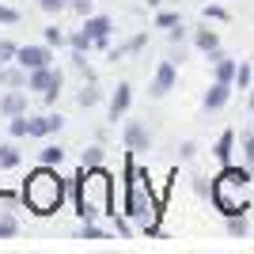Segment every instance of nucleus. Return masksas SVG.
I'll list each match as a JSON object with an SVG mask.
<instances>
[{
	"label": "nucleus",
	"instance_id": "nucleus-1",
	"mask_svg": "<svg viewBox=\"0 0 254 254\" xmlns=\"http://www.w3.org/2000/svg\"><path fill=\"white\" fill-rule=\"evenodd\" d=\"M64 190H68V182L57 175V167L38 163V167L27 175L19 197H23V205H27L34 216H53V212L64 205Z\"/></svg>",
	"mask_w": 254,
	"mask_h": 254
},
{
	"label": "nucleus",
	"instance_id": "nucleus-2",
	"mask_svg": "<svg viewBox=\"0 0 254 254\" xmlns=\"http://www.w3.org/2000/svg\"><path fill=\"white\" fill-rule=\"evenodd\" d=\"M72 182H76V209L84 220L106 216L114 209V179L103 167H80Z\"/></svg>",
	"mask_w": 254,
	"mask_h": 254
},
{
	"label": "nucleus",
	"instance_id": "nucleus-3",
	"mask_svg": "<svg viewBox=\"0 0 254 254\" xmlns=\"http://www.w3.org/2000/svg\"><path fill=\"white\" fill-rule=\"evenodd\" d=\"M126 212L129 220L144 228L148 235H156V212H159V201L152 197V186H148V171H137L133 167V156H126Z\"/></svg>",
	"mask_w": 254,
	"mask_h": 254
},
{
	"label": "nucleus",
	"instance_id": "nucleus-4",
	"mask_svg": "<svg viewBox=\"0 0 254 254\" xmlns=\"http://www.w3.org/2000/svg\"><path fill=\"white\" fill-rule=\"evenodd\" d=\"M247 201H251V167H232L224 163V171L212 182V205L224 216H243Z\"/></svg>",
	"mask_w": 254,
	"mask_h": 254
},
{
	"label": "nucleus",
	"instance_id": "nucleus-5",
	"mask_svg": "<svg viewBox=\"0 0 254 254\" xmlns=\"http://www.w3.org/2000/svg\"><path fill=\"white\" fill-rule=\"evenodd\" d=\"M15 61L31 72V68H46V64L53 61V46H19V53H15Z\"/></svg>",
	"mask_w": 254,
	"mask_h": 254
},
{
	"label": "nucleus",
	"instance_id": "nucleus-6",
	"mask_svg": "<svg viewBox=\"0 0 254 254\" xmlns=\"http://www.w3.org/2000/svg\"><path fill=\"white\" fill-rule=\"evenodd\" d=\"M175 80H179V72H175V61H159V68H156V76H152V99H163L175 87Z\"/></svg>",
	"mask_w": 254,
	"mask_h": 254
},
{
	"label": "nucleus",
	"instance_id": "nucleus-7",
	"mask_svg": "<svg viewBox=\"0 0 254 254\" xmlns=\"http://www.w3.org/2000/svg\"><path fill=\"white\" fill-rule=\"evenodd\" d=\"M50 87H61V72H57V68H50V64H46V68H31V72H27V91H50Z\"/></svg>",
	"mask_w": 254,
	"mask_h": 254
},
{
	"label": "nucleus",
	"instance_id": "nucleus-8",
	"mask_svg": "<svg viewBox=\"0 0 254 254\" xmlns=\"http://www.w3.org/2000/svg\"><path fill=\"white\" fill-rule=\"evenodd\" d=\"M84 31L95 38V50H110V31H114V23L106 19V15H87Z\"/></svg>",
	"mask_w": 254,
	"mask_h": 254
},
{
	"label": "nucleus",
	"instance_id": "nucleus-9",
	"mask_svg": "<svg viewBox=\"0 0 254 254\" xmlns=\"http://www.w3.org/2000/svg\"><path fill=\"white\" fill-rule=\"evenodd\" d=\"M126 148L129 152H148L152 148V133L144 122H126Z\"/></svg>",
	"mask_w": 254,
	"mask_h": 254
},
{
	"label": "nucleus",
	"instance_id": "nucleus-10",
	"mask_svg": "<svg viewBox=\"0 0 254 254\" xmlns=\"http://www.w3.org/2000/svg\"><path fill=\"white\" fill-rule=\"evenodd\" d=\"M212 61V72H216V80H224V84H235V72H239V61H232V57H224L220 50L209 53Z\"/></svg>",
	"mask_w": 254,
	"mask_h": 254
},
{
	"label": "nucleus",
	"instance_id": "nucleus-11",
	"mask_svg": "<svg viewBox=\"0 0 254 254\" xmlns=\"http://www.w3.org/2000/svg\"><path fill=\"white\" fill-rule=\"evenodd\" d=\"M64 118L61 114H38L31 118V137H53V133H61Z\"/></svg>",
	"mask_w": 254,
	"mask_h": 254
},
{
	"label": "nucleus",
	"instance_id": "nucleus-12",
	"mask_svg": "<svg viewBox=\"0 0 254 254\" xmlns=\"http://www.w3.org/2000/svg\"><path fill=\"white\" fill-rule=\"evenodd\" d=\"M129 103H133V87L129 84H118V91L110 95V122H122L129 110Z\"/></svg>",
	"mask_w": 254,
	"mask_h": 254
},
{
	"label": "nucleus",
	"instance_id": "nucleus-13",
	"mask_svg": "<svg viewBox=\"0 0 254 254\" xmlns=\"http://www.w3.org/2000/svg\"><path fill=\"white\" fill-rule=\"evenodd\" d=\"M228 99H232V84H224V80H216V84H212L209 91H205L201 106H205V110H220V106L228 103Z\"/></svg>",
	"mask_w": 254,
	"mask_h": 254
},
{
	"label": "nucleus",
	"instance_id": "nucleus-14",
	"mask_svg": "<svg viewBox=\"0 0 254 254\" xmlns=\"http://www.w3.org/2000/svg\"><path fill=\"white\" fill-rule=\"evenodd\" d=\"M0 114H8V118L27 114V91H15V87H11L8 95L0 99Z\"/></svg>",
	"mask_w": 254,
	"mask_h": 254
},
{
	"label": "nucleus",
	"instance_id": "nucleus-15",
	"mask_svg": "<svg viewBox=\"0 0 254 254\" xmlns=\"http://www.w3.org/2000/svg\"><path fill=\"white\" fill-rule=\"evenodd\" d=\"M193 46L201 53H212V50H220V38H216V31H209V27H201V31L193 34Z\"/></svg>",
	"mask_w": 254,
	"mask_h": 254
},
{
	"label": "nucleus",
	"instance_id": "nucleus-16",
	"mask_svg": "<svg viewBox=\"0 0 254 254\" xmlns=\"http://www.w3.org/2000/svg\"><path fill=\"white\" fill-rule=\"evenodd\" d=\"M232 140H235V133H232V129H228V133H220V140H216L212 156L220 159V163H232Z\"/></svg>",
	"mask_w": 254,
	"mask_h": 254
},
{
	"label": "nucleus",
	"instance_id": "nucleus-17",
	"mask_svg": "<svg viewBox=\"0 0 254 254\" xmlns=\"http://www.w3.org/2000/svg\"><path fill=\"white\" fill-rule=\"evenodd\" d=\"M0 84L4 87H19V84H27V68H0Z\"/></svg>",
	"mask_w": 254,
	"mask_h": 254
},
{
	"label": "nucleus",
	"instance_id": "nucleus-18",
	"mask_svg": "<svg viewBox=\"0 0 254 254\" xmlns=\"http://www.w3.org/2000/svg\"><path fill=\"white\" fill-rule=\"evenodd\" d=\"M61 159H64L61 144H46V148L38 152V163H50V167H61Z\"/></svg>",
	"mask_w": 254,
	"mask_h": 254
},
{
	"label": "nucleus",
	"instance_id": "nucleus-19",
	"mask_svg": "<svg viewBox=\"0 0 254 254\" xmlns=\"http://www.w3.org/2000/svg\"><path fill=\"white\" fill-rule=\"evenodd\" d=\"M8 133H11L15 140H19V137H31V118H27V114H15V118L8 122Z\"/></svg>",
	"mask_w": 254,
	"mask_h": 254
},
{
	"label": "nucleus",
	"instance_id": "nucleus-20",
	"mask_svg": "<svg viewBox=\"0 0 254 254\" xmlns=\"http://www.w3.org/2000/svg\"><path fill=\"white\" fill-rule=\"evenodd\" d=\"M68 46H72V50H84V53H87V50H95V38H91V34L80 27V31L68 34Z\"/></svg>",
	"mask_w": 254,
	"mask_h": 254
},
{
	"label": "nucleus",
	"instance_id": "nucleus-21",
	"mask_svg": "<svg viewBox=\"0 0 254 254\" xmlns=\"http://www.w3.org/2000/svg\"><path fill=\"white\" fill-rule=\"evenodd\" d=\"M0 167L4 171L19 167V148H15V144H0Z\"/></svg>",
	"mask_w": 254,
	"mask_h": 254
},
{
	"label": "nucleus",
	"instance_id": "nucleus-22",
	"mask_svg": "<svg viewBox=\"0 0 254 254\" xmlns=\"http://www.w3.org/2000/svg\"><path fill=\"white\" fill-rule=\"evenodd\" d=\"M235 84H239V91H251L254 87V68L247 61H239V72H235Z\"/></svg>",
	"mask_w": 254,
	"mask_h": 254
},
{
	"label": "nucleus",
	"instance_id": "nucleus-23",
	"mask_svg": "<svg viewBox=\"0 0 254 254\" xmlns=\"http://www.w3.org/2000/svg\"><path fill=\"white\" fill-rule=\"evenodd\" d=\"M76 103L84 106V110H87V106H95L99 103V87L95 84H84V87H80V95H76Z\"/></svg>",
	"mask_w": 254,
	"mask_h": 254
},
{
	"label": "nucleus",
	"instance_id": "nucleus-24",
	"mask_svg": "<svg viewBox=\"0 0 254 254\" xmlns=\"http://www.w3.org/2000/svg\"><path fill=\"white\" fill-rule=\"evenodd\" d=\"M80 167H103V148H87L80 156Z\"/></svg>",
	"mask_w": 254,
	"mask_h": 254
},
{
	"label": "nucleus",
	"instance_id": "nucleus-25",
	"mask_svg": "<svg viewBox=\"0 0 254 254\" xmlns=\"http://www.w3.org/2000/svg\"><path fill=\"white\" fill-rule=\"evenodd\" d=\"M42 38H46V46H61V42H68V34H64L61 27H46Z\"/></svg>",
	"mask_w": 254,
	"mask_h": 254
},
{
	"label": "nucleus",
	"instance_id": "nucleus-26",
	"mask_svg": "<svg viewBox=\"0 0 254 254\" xmlns=\"http://www.w3.org/2000/svg\"><path fill=\"white\" fill-rule=\"evenodd\" d=\"M15 232H19V224H15V216H8V212H4V216H0V239H11Z\"/></svg>",
	"mask_w": 254,
	"mask_h": 254
},
{
	"label": "nucleus",
	"instance_id": "nucleus-27",
	"mask_svg": "<svg viewBox=\"0 0 254 254\" xmlns=\"http://www.w3.org/2000/svg\"><path fill=\"white\" fill-rule=\"evenodd\" d=\"M80 235H84V239H106V232H103V228H99L95 220H84V228H80Z\"/></svg>",
	"mask_w": 254,
	"mask_h": 254
},
{
	"label": "nucleus",
	"instance_id": "nucleus-28",
	"mask_svg": "<svg viewBox=\"0 0 254 254\" xmlns=\"http://www.w3.org/2000/svg\"><path fill=\"white\" fill-rule=\"evenodd\" d=\"M64 4H68V0H38V8H42L46 15H57V11H64Z\"/></svg>",
	"mask_w": 254,
	"mask_h": 254
},
{
	"label": "nucleus",
	"instance_id": "nucleus-29",
	"mask_svg": "<svg viewBox=\"0 0 254 254\" xmlns=\"http://www.w3.org/2000/svg\"><path fill=\"white\" fill-rule=\"evenodd\" d=\"M243 156H247V167H251V175H254V133L243 137Z\"/></svg>",
	"mask_w": 254,
	"mask_h": 254
},
{
	"label": "nucleus",
	"instance_id": "nucleus-30",
	"mask_svg": "<svg viewBox=\"0 0 254 254\" xmlns=\"http://www.w3.org/2000/svg\"><path fill=\"white\" fill-rule=\"evenodd\" d=\"M0 23H4V27L19 23V11H15V8H8V4H0Z\"/></svg>",
	"mask_w": 254,
	"mask_h": 254
},
{
	"label": "nucleus",
	"instance_id": "nucleus-31",
	"mask_svg": "<svg viewBox=\"0 0 254 254\" xmlns=\"http://www.w3.org/2000/svg\"><path fill=\"white\" fill-rule=\"evenodd\" d=\"M228 232L232 235H247V220L243 216H228Z\"/></svg>",
	"mask_w": 254,
	"mask_h": 254
},
{
	"label": "nucleus",
	"instance_id": "nucleus-32",
	"mask_svg": "<svg viewBox=\"0 0 254 254\" xmlns=\"http://www.w3.org/2000/svg\"><path fill=\"white\" fill-rule=\"evenodd\" d=\"M156 23H159V27H179L182 19L175 15V11H159V19H156Z\"/></svg>",
	"mask_w": 254,
	"mask_h": 254
},
{
	"label": "nucleus",
	"instance_id": "nucleus-33",
	"mask_svg": "<svg viewBox=\"0 0 254 254\" xmlns=\"http://www.w3.org/2000/svg\"><path fill=\"white\" fill-rule=\"evenodd\" d=\"M91 4H95V0H72V11L87 19V15H91Z\"/></svg>",
	"mask_w": 254,
	"mask_h": 254
},
{
	"label": "nucleus",
	"instance_id": "nucleus-34",
	"mask_svg": "<svg viewBox=\"0 0 254 254\" xmlns=\"http://www.w3.org/2000/svg\"><path fill=\"white\" fill-rule=\"evenodd\" d=\"M193 190H197V197H212V186H205V182H201V179L193 182Z\"/></svg>",
	"mask_w": 254,
	"mask_h": 254
},
{
	"label": "nucleus",
	"instance_id": "nucleus-35",
	"mask_svg": "<svg viewBox=\"0 0 254 254\" xmlns=\"http://www.w3.org/2000/svg\"><path fill=\"white\" fill-rule=\"evenodd\" d=\"M193 152H197V144H193V140H186V144H182V152H179V156H182V159H190Z\"/></svg>",
	"mask_w": 254,
	"mask_h": 254
},
{
	"label": "nucleus",
	"instance_id": "nucleus-36",
	"mask_svg": "<svg viewBox=\"0 0 254 254\" xmlns=\"http://www.w3.org/2000/svg\"><path fill=\"white\" fill-rule=\"evenodd\" d=\"M182 38H186V31H182V23H179V27H175V31H171V42L179 46V42H182Z\"/></svg>",
	"mask_w": 254,
	"mask_h": 254
},
{
	"label": "nucleus",
	"instance_id": "nucleus-37",
	"mask_svg": "<svg viewBox=\"0 0 254 254\" xmlns=\"http://www.w3.org/2000/svg\"><path fill=\"white\" fill-rule=\"evenodd\" d=\"M205 15H209V19H224L228 11H224V8H205Z\"/></svg>",
	"mask_w": 254,
	"mask_h": 254
},
{
	"label": "nucleus",
	"instance_id": "nucleus-38",
	"mask_svg": "<svg viewBox=\"0 0 254 254\" xmlns=\"http://www.w3.org/2000/svg\"><path fill=\"white\" fill-rule=\"evenodd\" d=\"M159 4H163V0H148V8H159Z\"/></svg>",
	"mask_w": 254,
	"mask_h": 254
},
{
	"label": "nucleus",
	"instance_id": "nucleus-39",
	"mask_svg": "<svg viewBox=\"0 0 254 254\" xmlns=\"http://www.w3.org/2000/svg\"><path fill=\"white\" fill-rule=\"evenodd\" d=\"M251 114H254V91H251Z\"/></svg>",
	"mask_w": 254,
	"mask_h": 254
},
{
	"label": "nucleus",
	"instance_id": "nucleus-40",
	"mask_svg": "<svg viewBox=\"0 0 254 254\" xmlns=\"http://www.w3.org/2000/svg\"><path fill=\"white\" fill-rule=\"evenodd\" d=\"M4 61H8V57H4V53H0V68H4Z\"/></svg>",
	"mask_w": 254,
	"mask_h": 254
},
{
	"label": "nucleus",
	"instance_id": "nucleus-41",
	"mask_svg": "<svg viewBox=\"0 0 254 254\" xmlns=\"http://www.w3.org/2000/svg\"><path fill=\"white\" fill-rule=\"evenodd\" d=\"M251 91H254V87H251Z\"/></svg>",
	"mask_w": 254,
	"mask_h": 254
}]
</instances>
